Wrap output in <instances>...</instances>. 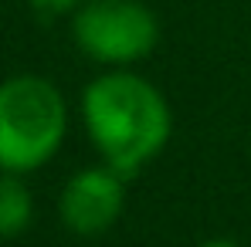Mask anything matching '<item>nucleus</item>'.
Returning <instances> with one entry per match:
<instances>
[{
  "label": "nucleus",
  "instance_id": "obj_1",
  "mask_svg": "<svg viewBox=\"0 0 251 247\" xmlns=\"http://www.w3.org/2000/svg\"><path fill=\"white\" fill-rule=\"evenodd\" d=\"M82 119L102 163L136 176L170 142L173 112L156 85L136 71L112 68L85 85Z\"/></svg>",
  "mask_w": 251,
  "mask_h": 247
},
{
  "label": "nucleus",
  "instance_id": "obj_2",
  "mask_svg": "<svg viewBox=\"0 0 251 247\" xmlns=\"http://www.w3.org/2000/svg\"><path fill=\"white\" fill-rule=\"evenodd\" d=\"M68 105L58 85L41 75L0 82V173H31L65 142Z\"/></svg>",
  "mask_w": 251,
  "mask_h": 247
},
{
  "label": "nucleus",
  "instance_id": "obj_3",
  "mask_svg": "<svg viewBox=\"0 0 251 247\" xmlns=\"http://www.w3.org/2000/svg\"><path fill=\"white\" fill-rule=\"evenodd\" d=\"M72 38L92 61L126 68L153 54L160 21L143 0H85L72 14Z\"/></svg>",
  "mask_w": 251,
  "mask_h": 247
},
{
  "label": "nucleus",
  "instance_id": "obj_4",
  "mask_svg": "<svg viewBox=\"0 0 251 247\" xmlns=\"http://www.w3.org/2000/svg\"><path fill=\"white\" fill-rule=\"evenodd\" d=\"M123 206H126V176L102 163L78 169L65 183L61 200H58V213L72 234L99 237L123 217Z\"/></svg>",
  "mask_w": 251,
  "mask_h": 247
},
{
  "label": "nucleus",
  "instance_id": "obj_5",
  "mask_svg": "<svg viewBox=\"0 0 251 247\" xmlns=\"http://www.w3.org/2000/svg\"><path fill=\"white\" fill-rule=\"evenodd\" d=\"M34 197L21 173H0V241H10L31 227Z\"/></svg>",
  "mask_w": 251,
  "mask_h": 247
},
{
  "label": "nucleus",
  "instance_id": "obj_6",
  "mask_svg": "<svg viewBox=\"0 0 251 247\" xmlns=\"http://www.w3.org/2000/svg\"><path fill=\"white\" fill-rule=\"evenodd\" d=\"M34 10H41V14H51V17H58V14H75L78 7H82L85 0H27Z\"/></svg>",
  "mask_w": 251,
  "mask_h": 247
},
{
  "label": "nucleus",
  "instance_id": "obj_7",
  "mask_svg": "<svg viewBox=\"0 0 251 247\" xmlns=\"http://www.w3.org/2000/svg\"><path fill=\"white\" fill-rule=\"evenodd\" d=\"M197 247H241V244H234V241H204Z\"/></svg>",
  "mask_w": 251,
  "mask_h": 247
}]
</instances>
